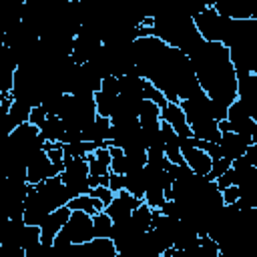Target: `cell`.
Masks as SVG:
<instances>
[{
  "label": "cell",
  "mask_w": 257,
  "mask_h": 257,
  "mask_svg": "<svg viewBox=\"0 0 257 257\" xmlns=\"http://www.w3.org/2000/svg\"><path fill=\"white\" fill-rule=\"evenodd\" d=\"M193 22L197 26V32L201 34V38L205 42H221L227 48L231 46V38H233V30H235V20H229L225 16H221L213 2L205 4L201 8V12H197L193 16Z\"/></svg>",
  "instance_id": "1"
},
{
  "label": "cell",
  "mask_w": 257,
  "mask_h": 257,
  "mask_svg": "<svg viewBox=\"0 0 257 257\" xmlns=\"http://www.w3.org/2000/svg\"><path fill=\"white\" fill-rule=\"evenodd\" d=\"M94 239V223L92 217L82 211H72L64 229L56 235L52 247H68V245H82Z\"/></svg>",
  "instance_id": "2"
},
{
  "label": "cell",
  "mask_w": 257,
  "mask_h": 257,
  "mask_svg": "<svg viewBox=\"0 0 257 257\" xmlns=\"http://www.w3.org/2000/svg\"><path fill=\"white\" fill-rule=\"evenodd\" d=\"M62 175V169L60 167H54L46 155V151H38L36 155H32V159L28 161V167H26V181L30 185H40L42 181L46 179H52V177H60Z\"/></svg>",
  "instance_id": "3"
},
{
  "label": "cell",
  "mask_w": 257,
  "mask_h": 257,
  "mask_svg": "<svg viewBox=\"0 0 257 257\" xmlns=\"http://www.w3.org/2000/svg\"><path fill=\"white\" fill-rule=\"evenodd\" d=\"M215 10L235 22L253 20L257 14V0H225V2H213Z\"/></svg>",
  "instance_id": "4"
},
{
  "label": "cell",
  "mask_w": 257,
  "mask_h": 257,
  "mask_svg": "<svg viewBox=\"0 0 257 257\" xmlns=\"http://www.w3.org/2000/svg\"><path fill=\"white\" fill-rule=\"evenodd\" d=\"M181 153H183L185 165H187L195 175H205V177L209 175V171H211V167H213V159H211L205 151L193 147L189 139H181Z\"/></svg>",
  "instance_id": "5"
},
{
  "label": "cell",
  "mask_w": 257,
  "mask_h": 257,
  "mask_svg": "<svg viewBox=\"0 0 257 257\" xmlns=\"http://www.w3.org/2000/svg\"><path fill=\"white\" fill-rule=\"evenodd\" d=\"M141 205H143V199L133 197L128 191H120V193H116V197L112 199V203L104 209V213H106L114 223H120V221L131 219L133 211L139 209Z\"/></svg>",
  "instance_id": "6"
},
{
  "label": "cell",
  "mask_w": 257,
  "mask_h": 257,
  "mask_svg": "<svg viewBox=\"0 0 257 257\" xmlns=\"http://www.w3.org/2000/svg\"><path fill=\"white\" fill-rule=\"evenodd\" d=\"M70 215H72V209H68V205H66V207H60V209L52 211L46 217V221L40 225V229H42V245L44 247H52L54 245L56 235L64 229V225L68 223Z\"/></svg>",
  "instance_id": "7"
},
{
  "label": "cell",
  "mask_w": 257,
  "mask_h": 257,
  "mask_svg": "<svg viewBox=\"0 0 257 257\" xmlns=\"http://www.w3.org/2000/svg\"><path fill=\"white\" fill-rule=\"evenodd\" d=\"M251 145H253L251 137L237 135V133H225L221 137V141H219V147L223 151V157L229 159V161H237V159L245 157V151Z\"/></svg>",
  "instance_id": "8"
},
{
  "label": "cell",
  "mask_w": 257,
  "mask_h": 257,
  "mask_svg": "<svg viewBox=\"0 0 257 257\" xmlns=\"http://www.w3.org/2000/svg\"><path fill=\"white\" fill-rule=\"evenodd\" d=\"M161 120L169 122V124L175 128V133L179 135V139H191V137H193V131H191V126H189V122H187V116H185L181 104L169 102V104L161 110Z\"/></svg>",
  "instance_id": "9"
},
{
  "label": "cell",
  "mask_w": 257,
  "mask_h": 257,
  "mask_svg": "<svg viewBox=\"0 0 257 257\" xmlns=\"http://www.w3.org/2000/svg\"><path fill=\"white\" fill-rule=\"evenodd\" d=\"M139 122H141V128L145 135L159 133L161 131V108L155 102L145 100L141 106V112H139Z\"/></svg>",
  "instance_id": "10"
},
{
  "label": "cell",
  "mask_w": 257,
  "mask_h": 257,
  "mask_svg": "<svg viewBox=\"0 0 257 257\" xmlns=\"http://www.w3.org/2000/svg\"><path fill=\"white\" fill-rule=\"evenodd\" d=\"M64 135H66V126L62 122L60 116H54L50 114L46 118V122L42 124L40 128V137L44 139V143H64Z\"/></svg>",
  "instance_id": "11"
},
{
  "label": "cell",
  "mask_w": 257,
  "mask_h": 257,
  "mask_svg": "<svg viewBox=\"0 0 257 257\" xmlns=\"http://www.w3.org/2000/svg\"><path fill=\"white\" fill-rule=\"evenodd\" d=\"M147 187H149V181H147V173H145V169L128 171V173L124 175V191H128L133 197L145 201Z\"/></svg>",
  "instance_id": "12"
},
{
  "label": "cell",
  "mask_w": 257,
  "mask_h": 257,
  "mask_svg": "<svg viewBox=\"0 0 257 257\" xmlns=\"http://www.w3.org/2000/svg\"><path fill=\"white\" fill-rule=\"evenodd\" d=\"M86 161H88V169L92 177H104L110 173V161H112L110 149H98L96 153H90Z\"/></svg>",
  "instance_id": "13"
},
{
  "label": "cell",
  "mask_w": 257,
  "mask_h": 257,
  "mask_svg": "<svg viewBox=\"0 0 257 257\" xmlns=\"http://www.w3.org/2000/svg\"><path fill=\"white\" fill-rule=\"evenodd\" d=\"M30 110H32V108H30L28 104H24V102H18V100L12 102L10 112L4 116V126H6V131H8V135H10L16 126H20V124H24V122L30 120Z\"/></svg>",
  "instance_id": "14"
},
{
  "label": "cell",
  "mask_w": 257,
  "mask_h": 257,
  "mask_svg": "<svg viewBox=\"0 0 257 257\" xmlns=\"http://www.w3.org/2000/svg\"><path fill=\"white\" fill-rule=\"evenodd\" d=\"M68 209H72V211H82V213L94 217L96 213H102V211H104V205H102L98 199L90 197V195H80V197H74V199L68 203Z\"/></svg>",
  "instance_id": "15"
},
{
  "label": "cell",
  "mask_w": 257,
  "mask_h": 257,
  "mask_svg": "<svg viewBox=\"0 0 257 257\" xmlns=\"http://www.w3.org/2000/svg\"><path fill=\"white\" fill-rule=\"evenodd\" d=\"M38 243H42V229L34 227V225H24V229L18 235V245L26 251V249H30Z\"/></svg>",
  "instance_id": "16"
},
{
  "label": "cell",
  "mask_w": 257,
  "mask_h": 257,
  "mask_svg": "<svg viewBox=\"0 0 257 257\" xmlns=\"http://www.w3.org/2000/svg\"><path fill=\"white\" fill-rule=\"evenodd\" d=\"M116 98L118 96H110V94H104L102 90L94 94V102H96V114L98 116H104V118H110L112 112H114V106H116Z\"/></svg>",
  "instance_id": "17"
},
{
  "label": "cell",
  "mask_w": 257,
  "mask_h": 257,
  "mask_svg": "<svg viewBox=\"0 0 257 257\" xmlns=\"http://www.w3.org/2000/svg\"><path fill=\"white\" fill-rule=\"evenodd\" d=\"M92 223H94V237H102V239H110L112 237V225L114 221L102 211V213H96L92 217Z\"/></svg>",
  "instance_id": "18"
},
{
  "label": "cell",
  "mask_w": 257,
  "mask_h": 257,
  "mask_svg": "<svg viewBox=\"0 0 257 257\" xmlns=\"http://www.w3.org/2000/svg\"><path fill=\"white\" fill-rule=\"evenodd\" d=\"M221 255V247L219 243L209 237V235H201V243H199V249L191 255V257H219Z\"/></svg>",
  "instance_id": "19"
},
{
  "label": "cell",
  "mask_w": 257,
  "mask_h": 257,
  "mask_svg": "<svg viewBox=\"0 0 257 257\" xmlns=\"http://www.w3.org/2000/svg\"><path fill=\"white\" fill-rule=\"evenodd\" d=\"M110 173H116V175H126L128 173V159L124 155V149L120 147H110Z\"/></svg>",
  "instance_id": "20"
},
{
  "label": "cell",
  "mask_w": 257,
  "mask_h": 257,
  "mask_svg": "<svg viewBox=\"0 0 257 257\" xmlns=\"http://www.w3.org/2000/svg\"><path fill=\"white\" fill-rule=\"evenodd\" d=\"M143 98H145V100L155 102V104H157L161 110H163V108L169 104V100H167L165 92H163V90H159V88H157L153 82H149V80H147V84H145V88H143Z\"/></svg>",
  "instance_id": "21"
},
{
  "label": "cell",
  "mask_w": 257,
  "mask_h": 257,
  "mask_svg": "<svg viewBox=\"0 0 257 257\" xmlns=\"http://www.w3.org/2000/svg\"><path fill=\"white\" fill-rule=\"evenodd\" d=\"M145 203L151 207V209H163L165 203H167V195L161 187H149L147 193H145Z\"/></svg>",
  "instance_id": "22"
},
{
  "label": "cell",
  "mask_w": 257,
  "mask_h": 257,
  "mask_svg": "<svg viewBox=\"0 0 257 257\" xmlns=\"http://www.w3.org/2000/svg\"><path fill=\"white\" fill-rule=\"evenodd\" d=\"M231 163H233V161H229V159H225V157H223V159L213 161V167H211V171H209V175H207V177H209V181H213V183H215L219 177H223V175L231 169Z\"/></svg>",
  "instance_id": "23"
},
{
  "label": "cell",
  "mask_w": 257,
  "mask_h": 257,
  "mask_svg": "<svg viewBox=\"0 0 257 257\" xmlns=\"http://www.w3.org/2000/svg\"><path fill=\"white\" fill-rule=\"evenodd\" d=\"M90 197H94V199H98L102 205H104V209L112 203V199L116 197L108 187H102V185H98V187H94V189H90V193H88Z\"/></svg>",
  "instance_id": "24"
},
{
  "label": "cell",
  "mask_w": 257,
  "mask_h": 257,
  "mask_svg": "<svg viewBox=\"0 0 257 257\" xmlns=\"http://www.w3.org/2000/svg\"><path fill=\"white\" fill-rule=\"evenodd\" d=\"M100 90L104 94H110V96H118L120 94V82H118V76H104L102 78V86Z\"/></svg>",
  "instance_id": "25"
},
{
  "label": "cell",
  "mask_w": 257,
  "mask_h": 257,
  "mask_svg": "<svg viewBox=\"0 0 257 257\" xmlns=\"http://www.w3.org/2000/svg\"><path fill=\"white\" fill-rule=\"evenodd\" d=\"M46 118H48V112L42 108V104H38V106H34L30 110V120L28 122H32L36 128H42V124L46 122Z\"/></svg>",
  "instance_id": "26"
},
{
  "label": "cell",
  "mask_w": 257,
  "mask_h": 257,
  "mask_svg": "<svg viewBox=\"0 0 257 257\" xmlns=\"http://www.w3.org/2000/svg\"><path fill=\"white\" fill-rule=\"evenodd\" d=\"M26 251L20 245H0V257H24Z\"/></svg>",
  "instance_id": "27"
},
{
  "label": "cell",
  "mask_w": 257,
  "mask_h": 257,
  "mask_svg": "<svg viewBox=\"0 0 257 257\" xmlns=\"http://www.w3.org/2000/svg\"><path fill=\"white\" fill-rule=\"evenodd\" d=\"M215 185H217L219 191H225L227 187H233V185H235V171H233V167H231L223 177H219V179L215 181Z\"/></svg>",
  "instance_id": "28"
},
{
  "label": "cell",
  "mask_w": 257,
  "mask_h": 257,
  "mask_svg": "<svg viewBox=\"0 0 257 257\" xmlns=\"http://www.w3.org/2000/svg\"><path fill=\"white\" fill-rule=\"evenodd\" d=\"M108 189L116 195V193H120V191H124V175H116V173H110L108 175Z\"/></svg>",
  "instance_id": "29"
},
{
  "label": "cell",
  "mask_w": 257,
  "mask_h": 257,
  "mask_svg": "<svg viewBox=\"0 0 257 257\" xmlns=\"http://www.w3.org/2000/svg\"><path fill=\"white\" fill-rule=\"evenodd\" d=\"M221 193H223V203H225V205H235V203L239 201V195H241V191H239L237 185L227 187V189L221 191Z\"/></svg>",
  "instance_id": "30"
},
{
  "label": "cell",
  "mask_w": 257,
  "mask_h": 257,
  "mask_svg": "<svg viewBox=\"0 0 257 257\" xmlns=\"http://www.w3.org/2000/svg\"><path fill=\"white\" fill-rule=\"evenodd\" d=\"M245 159L249 161V165H251V167H255V169H257V145L247 147V151H245Z\"/></svg>",
  "instance_id": "31"
},
{
  "label": "cell",
  "mask_w": 257,
  "mask_h": 257,
  "mask_svg": "<svg viewBox=\"0 0 257 257\" xmlns=\"http://www.w3.org/2000/svg\"><path fill=\"white\" fill-rule=\"evenodd\" d=\"M161 257H189V255H187V253H185L183 249H177V247H171V249H167V251H165V253H163Z\"/></svg>",
  "instance_id": "32"
},
{
  "label": "cell",
  "mask_w": 257,
  "mask_h": 257,
  "mask_svg": "<svg viewBox=\"0 0 257 257\" xmlns=\"http://www.w3.org/2000/svg\"><path fill=\"white\" fill-rule=\"evenodd\" d=\"M251 141H253V145H257V124H255V128H253V135H251Z\"/></svg>",
  "instance_id": "33"
},
{
  "label": "cell",
  "mask_w": 257,
  "mask_h": 257,
  "mask_svg": "<svg viewBox=\"0 0 257 257\" xmlns=\"http://www.w3.org/2000/svg\"><path fill=\"white\" fill-rule=\"evenodd\" d=\"M253 120H255V122H257V112H255V114H253Z\"/></svg>",
  "instance_id": "34"
}]
</instances>
